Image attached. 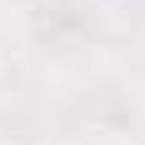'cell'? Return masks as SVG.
Listing matches in <instances>:
<instances>
[{"label": "cell", "instance_id": "1", "mask_svg": "<svg viewBox=\"0 0 145 145\" xmlns=\"http://www.w3.org/2000/svg\"><path fill=\"white\" fill-rule=\"evenodd\" d=\"M5 5H10V10H40L45 0H5Z\"/></svg>", "mask_w": 145, "mask_h": 145}]
</instances>
